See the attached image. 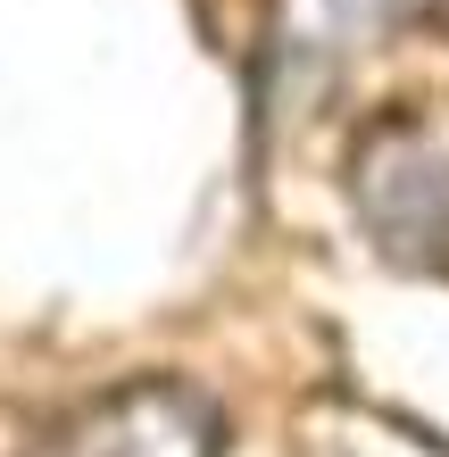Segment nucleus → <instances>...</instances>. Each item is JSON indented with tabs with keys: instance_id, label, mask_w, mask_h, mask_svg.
Returning <instances> with one entry per match:
<instances>
[{
	"instance_id": "2",
	"label": "nucleus",
	"mask_w": 449,
	"mask_h": 457,
	"mask_svg": "<svg viewBox=\"0 0 449 457\" xmlns=\"http://www.w3.org/2000/svg\"><path fill=\"white\" fill-rule=\"evenodd\" d=\"M366 217L408 250L449 241V142L433 125H400L366 150Z\"/></svg>"
},
{
	"instance_id": "1",
	"label": "nucleus",
	"mask_w": 449,
	"mask_h": 457,
	"mask_svg": "<svg viewBox=\"0 0 449 457\" xmlns=\"http://www.w3.org/2000/svg\"><path fill=\"white\" fill-rule=\"evenodd\" d=\"M34 457H225V408L183 374H134L59 416Z\"/></svg>"
}]
</instances>
